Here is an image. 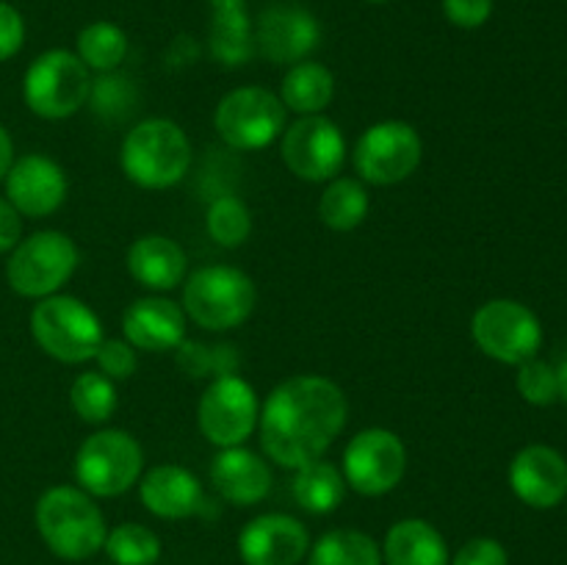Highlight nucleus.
Instances as JSON below:
<instances>
[{
  "instance_id": "nucleus-1",
  "label": "nucleus",
  "mask_w": 567,
  "mask_h": 565,
  "mask_svg": "<svg viewBox=\"0 0 567 565\" xmlns=\"http://www.w3.org/2000/svg\"><path fill=\"white\" fill-rule=\"evenodd\" d=\"M349 404L341 388L319 374L288 377L260 408V446L282 469L319 460L347 427Z\"/></svg>"
},
{
  "instance_id": "nucleus-2",
  "label": "nucleus",
  "mask_w": 567,
  "mask_h": 565,
  "mask_svg": "<svg viewBox=\"0 0 567 565\" xmlns=\"http://www.w3.org/2000/svg\"><path fill=\"white\" fill-rule=\"evenodd\" d=\"M37 530L61 559H89L105 546V518L83 487L55 485L37 502Z\"/></svg>"
},
{
  "instance_id": "nucleus-3",
  "label": "nucleus",
  "mask_w": 567,
  "mask_h": 565,
  "mask_svg": "<svg viewBox=\"0 0 567 565\" xmlns=\"http://www.w3.org/2000/svg\"><path fill=\"white\" fill-rule=\"evenodd\" d=\"M120 164L127 181L142 188H172L192 166V142L177 122L155 116L127 131L120 150Z\"/></svg>"
},
{
  "instance_id": "nucleus-4",
  "label": "nucleus",
  "mask_w": 567,
  "mask_h": 565,
  "mask_svg": "<svg viewBox=\"0 0 567 565\" xmlns=\"http://www.w3.org/2000/svg\"><path fill=\"white\" fill-rule=\"evenodd\" d=\"M183 282V310L205 330L227 332L241 327L258 302L252 277L236 266H199Z\"/></svg>"
},
{
  "instance_id": "nucleus-5",
  "label": "nucleus",
  "mask_w": 567,
  "mask_h": 565,
  "mask_svg": "<svg viewBox=\"0 0 567 565\" xmlns=\"http://www.w3.org/2000/svg\"><path fill=\"white\" fill-rule=\"evenodd\" d=\"M31 336L44 355L70 366L94 360L105 338L97 314L70 294L39 299L31 310Z\"/></svg>"
},
{
  "instance_id": "nucleus-6",
  "label": "nucleus",
  "mask_w": 567,
  "mask_h": 565,
  "mask_svg": "<svg viewBox=\"0 0 567 565\" xmlns=\"http://www.w3.org/2000/svg\"><path fill=\"white\" fill-rule=\"evenodd\" d=\"M142 474L144 449L131 432L105 427L78 446L75 480L89 496H122L142 480Z\"/></svg>"
},
{
  "instance_id": "nucleus-7",
  "label": "nucleus",
  "mask_w": 567,
  "mask_h": 565,
  "mask_svg": "<svg viewBox=\"0 0 567 565\" xmlns=\"http://www.w3.org/2000/svg\"><path fill=\"white\" fill-rule=\"evenodd\" d=\"M92 75L72 50H44L22 78L25 105L42 120H66L89 103Z\"/></svg>"
},
{
  "instance_id": "nucleus-8",
  "label": "nucleus",
  "mask_w": 567,
  "mask_h": 565,
  "mask_svg": "<svg viewBox=\"0 0 567 565\" xmlns=\"http://www.w3.org/2000/svg\"><path fill=\"white\" fill-rule=\"evenodd\" d=\"M75 242L61 230H39L22 238L6 260V280L11 291L28 299L59 294L78 269Z\"/></svg>"
},
{
  "instance_id": "nucleus-9",
  "label": "nucleus",
  "mask_w": 567,
  "mask_h": 565,
  "mask_svg": "<svg viewBox=\"0 0 567 565\" xmlns=\"http://www.w3.org/2000/svg\"><path fill=\"white\" fill-rule=\"evenodd\" d=\"M216 133L233 150H264L282 136L286 105L280 94L264 86H238L219 100L214 114Z\"/></svg>"
},
{
  "instance_id": "nucleus-10",
  "label": "nucleus",
  "mask_w": 567,
  "mask_h": 565,
  "mask_svg": "<svg viewBox=\"0 0 567 565\" xmlns=\"http://www.w3.org/2000/svg\"><path fill=\"white\" fill-rule=\"evenodd\" d=\"M421 155H424V142L410 122L382 120L354 142L352 164L363 183L393 186L408 181L419 170Z\"/></svg>"
},
{
  "instance_id": "nucleus-11",
  "label": "nucleus",
  "mask_w": 567,
  "mask_h": 565,
  "mask_svg": "<svg viewBox=\"0 0 567 565\" xmlns=\"http://www.w3.org/2000/svg\"><path fill=\"white\" fill-rule=\"evenodd\" d=\"M471 336L487 358L520 366L543 347L540 319L515 299H491L471 319Z\"/></svg>"
},
{
  "instance_id": "nucleus-12",
  "label": "nucleus",
  "mask_w": 567,
  "mask_h": 565,
  "mask_svg": "<svg viewBox=\"0 0 567 565\" xmlns=\"http://www.w3.org/2000/svg\"><path fill=\"white\" fill-rule=\"evenodd\" d=\"M260 402L255 388L244 377L225 374L210 380L197 408V421L203 435L214 446H244L258 430Z\"/></svg>"
},
{
  "instance_id": "nucleus-13",
  "label": "nucleus",
  "mask_w": 567,
  "mask_h": 565,
  "mask_svg": "<svg viewBox=\"0 0 567 565\" xmlns=\"http://www.w3.org/2000/svg\"><path fill=\"white\" fill-rule=\"evenodd\" d=\"M341 471L347 485L360 496H382L402 482L408 471V449L396 432L369 427L343 449Z\"/></svg>"
},
{
  "instance_id": "nucleus-14",
  "label": "nucleus",
  "mask_w": 567,
  "mask_h": 565,
  "mask_svg": "<svg viewBox=\"0 0 567 565\" xmlns=\"http://www.w3.org/2000/svg\"><path fill=\"white\" fill-rule=\"evenodd\" d=\"M280 155L288 172L302 181L327 183L347 164V138L330 116H299L282 133Z\"/></svg>"
},
{
  "instance_id": "nucleus-15",
  "label": "nucleus",
  "mask_w": 567,
  "mask_h": 565,
  "mask_svg": "<svg viewBox=\"0 0 567 565\" xmlns=\"http://www.w3.org/2000/svg\"><path fill=\"white\" fill-rule=\"evenodd\" d=\"M321 44V25L316 14L291 0L269 3L255 20V48L271 64L293 66L308 61Z\"/></svg>"
},
{
  "instance_id": "nucleus-16",
  "label": "nucleus",
  "mask_w": 567,
  "mask_h": 565,
  "mask_svg": "<svg viewBox=\"0 0 567 565\" xmlns=\"http://www.w3.org/2000/svg\"><path fill=\"white\" fill-rule=\"evenodd\" d=\"M6 199L28 219L55 214L66 199V175L59 161L42 153H28L6 172Z\"/></svg>"
},
{
  "instance_id": "nucleus-17",
  "label": "nucleus",
  "mask_w": 567,
  "mask_h": 565,
  "mask_svg": "<svg viewBox=\"0 0 567 565\" xmlns=\"http://www.w3.org/2000/svg\"><path fill=\"white\" fill-rule=\"evenodd\" d=\"M308 552V530L286 513L258 515L238 535V554L247 565H297Z\"/></svg>"
},
{
  "instance_id": "nucleus-18",
  "label": "nucleus",
  "mask_w": 567,
  "mask_h": 565,
  "mask_svg": "<svg viewBox=\"0 0 567 565\" xmlns=\"http://www.w3.org/2000/svg\"><path fill=\"white\" fill-rule=\"evenodd\" d=\"M515 496L535 510H551L567 496V460L557 449L532 443L509 463Z\"/></svg>"
},
{
  "instance_id": "nucleus-19",
  "label": "nucleus",
  "mask_w": 567,
  "mask_h": 565,
  "mask_svg": "<svg viewBox=\"0 0 567 565\" xmlns=\"http://www.w3.org/2000/svg\"><path fill=\"white\" fill-rule=\"evenodd\" d=\"M186 310L166 297H142L122 314V332L133 349L175 352L186 341Z\"/></svg>"
},
{
  "instance_id": "nucleus-20",
  "label": "nucleus",
  "mask_w": 567,
  "mask_h": 565,
  "mask_svg": "<svg viewBox=\"0 0 567 565\" xmlns=\"http://www.w3.org/2000/svg\"><path fill=\"white\" fill-rule=\"evenodd\" d=\"M138 496L150 513L166 521L192 518L205 504V493L197 476L175 463H161L144 471L138 480Z\"/></svg>"
},
{
  "instance_id": "nucleus-21",
  "label": "nucleus",
  "mask_w": 567,
  "mask_h": 565,
  "mask_svg": "<svg viewBox=\"0 0 567 565\" xmlns=\"http://www.w3.org/2000/svg\"><path fill=\"white\" fill-rule=\"evenodd\" d=\"M210 482L225 502L249 507L269 496L275 476L258 452L247 446H227L210 463Z\"/></svg>"
},
{
  "instance_id": "nucleus-22",
  "label": "nucleus",
  "mask_w": 567,
  "mask_h": 565,
  "mask_svg": "<svg viewBox=\"0 0 567 565\" xmlns=\"http://www.w3.org/2000/svg\"><path fill=\"white\" fill-rule=\"evenodd\" d=\"M125 264L133 280L150 291H172L188 277V258L183 247L161 233L138 236L127 247Z\"/></svg>"
},
{
  "instance_id": "nucleus-23",
  "label": "nucleus",
  "mask_w": 567,
  "mask_h": 565,
  "mask_svg": "<svg viewBox=\"0 0 567 565\" xmlns=\"http://www.w3.org/2000/svg\"><path fill=\"white\" fill-rule=\"evenodd\" d=\"M208 48L219 64L244 66L255 48V20L249 14L247 0H210Z\"/></svg>"
},
{
  "instance_id": "nucleus-24",
  "label": "nucleus",
  "mask_w": 567,
  "mask_h": 565,
  "mask_svg": "<svg viewBox=\"0 0 567 565\" xmlns=\"http://www.w3.org/2000/svg\"><path fill=\"white\" fill-rule=\"evenodd\" d=\"M385 565H449V546L424 518H404L388 530L382 543Z\"/></svg>"
},
{
  "instance_id": "nucleus-25",
  "label": "nucleus",
  "mask_w": 567,
  "mask_h": 565,
  "mask_svg": "<svg viewBox=\"0 0 567 565\" xmlns=\"http://www.w3.org/2000/svg\"><path fill=\"white\" fill-rule=\"evenodd\" d=\"M332 94H336V78L319 61H299V64L288 66L280 86V100L286 111H293L299 116L321 114L332 103Z\"/></svg>"
},
{
  "instance_id": "nucleus-26",
  "label": "nucleus",
  "mask_w": 567,
  "mask_h": 565,
  "mask_svg": "<svg viewBox=\"0 0 567 565\" xmlns=\"http://www.w3.org/2000/svg\"><path fill=\"white\" fill-rule=\"evenodd\" d=\"M347 487L349 485L343 480V471L321 458L297 469V476L291 482L297 504L313 515L336 513L341 507L343 496H347Z\"/></svg>"
},
{
  "instance_id": "nucleus-27",
  "label": "nucleus",
  "mask_w": 567,
  "mask_h": 565,
  "mask_svg": "<svg viewBox=\"0 0 567 565\" xmlns=\"http://www.w3.org/2000/svg\"><path fill=\"white\" fill-rule=\"evenodd\" d=\"M369 208V188L360 177H332L319 197V219L338 233H349L363 225Z\"/></svg>"
},
{
  "instance_id": "nucleus-28",
  "label": "nucleus",
  "mask_w": 567,
  "mask_h": 565,
  "mask_svg": "<svg viewBox=\"0 0 567 565\" xmlns=\"http://www.w3.org/2000/svg\"><path fill=\"white\" fill-rule=\"evenodd\" d=\"M75 55L89 72H114L127 55V33L116 22L97 20L81 28L75 39Z\"/></svg>"
},
{
  "instance_id": "nucleus-29",
  "label": "nucleus",
  "mask_w": 567,
  "mask_h": 565,
  "mask_svg": "<svg viewBox=\"0 0 567 565\" xmlns=\"http://www.w3.org/2000/svg\"><path fill=\"white\" fill-rule=\"evenodd\" d=\"M310 565H382V548L360 530H332L310 548Z\"/></svg>"
},
{
  "instance_id": "nucleus-30",
  "label": "nucleus",
  "mask_w": 567,
  "mask_h": 565,
  "mask_svg": "<svg viewBox=\"0 0 567 565\" xmlns=\"http://www.w3.org/2000/svg\"><path fill=\"white\" fill-rule=\"evenodd\" d=\"M70 404L83 424H105L120 404L114 380L100 371H83L72 382Z\"/></svg>"
},
{
  "instance_id": "nucleus-31",
  "label": "nucleus",
  "mask_w": 567,
  "mask_h": 565,
  "mask_svg": "<svg viewBox=\"0 0 567 565\" xmlns=\"http://www.w3.org/2000/svg\"><path fill=\"white\" fill-rule=\"evenodd\" d=\"M205 227H208V236L214 238L219 247L236 249L252 236V214H249L247 203H244L241 197L221 194V197H216L214 203L208 205Z\"/></svg>"
},
{
  "instance_id": "nucleus-32",
  "label": "nucleus",
  "mask_w": 567,
  "mask_h": 565,
  "mask_svg": "<svg viewBox=\"0 0 567 565\" xmlns=\"http://www.w3.org/2000/svg\"><path fill=\"white\" fill-rule=\"evenodd\" d=\"M105 552L114 565H155L161 557V541L150 526L120 524L105 535Z\"/></svg>"
},
{
  "instance_id": "nucleus-33",
  "label": "nucleus",
  "mask_w": 567,
  "mask_h": 565,
  "mask_svg": "<svg viewBox=\"0 0 567 565\" xmlns=\"http://www.w3.org/2000/svg\"><path fill=\"white\" fill-rule=\"evenodd\" d=\"M89 105L94 114L105 122H120L127 114H133L138 105V89L131 78L120 72H100L97 81H92L89 92Z\"/></svg>"
},
{
  "instance_id": "nucleus-34",
  "label": "nucleus",
  "mask_w": 567,
  "mask_h": 565,
  "mask_svg": "<svg viewBox=\"0 0 567 565\" xmlns=\"http://www.w3.org/2000/svg\"><path fill=\"white\" fill-rule=\"evenodd\" d=\"M177 352V366L188 377H225L236 371V352L227 343H203V341H183Z\"/></svg>"
},
{
  "instance_id": "nucleus-35",
  "label": "nucleus",
  "mask_w": 567,
  "mask_h": 565,
  "mask_svg": "<svg viewBox=\"0 0 567 565\" xmlns=\"http://www.w3.org/2000/svg\"><path fill=\"white\" fill-rule=\"evenodd\" d=\"M518 393L529 404H537V408H546V404L557 402V374H554V366L546 363L540 358H532L526 363H520L518 369Z\"/></svg>"
},
{
  "instance_id": "nucleus-36",
  "label": "nucleus",
  "mask_w": 567,
  "mask_h": 565,
  "mask_svg": "<svg viewBox=\"0 0 567 565\" xmlns=\"http://www.w3.org/2000/svg\"><path fill=\"white\" fill-rule=\"evenodd\" d=\"M94 363H97L100 374H105L109 380H127L136 371L138 358L136 349L125 338H103L97 355H94Z\"/></svg>"
},
{
  "instance_id": "nucleus-37",
  "label": "nucleus",
  "mask_w": 567,
  "mask_h": 565,
  "mask_svg": "<svg viewBox=\"0 0 567 565\" xmlns=\"http://www.w3.org/2000/svg\"><path fill=\"white\" fill-rule=\"evenodd\" d=\"M441 6L446 20L465 31L482 28L493 14V0H441Z\"/></svg>"
},
{
  "instance_id": "nucleus-38",
  "label": "nucleus",
  "mask_w": 567,
  "mask_h": 565,
  "mask_svg": "<svg viewBox=\"0 0 567 565\" xmlns=\"http://www.w3.org/2000/svg\"><path fill=\"white\" fill-rule=\"evenodd\" d=\"M449 565H509L507 548L493 537H474L465 543Z\"/></svg>"
},
{
  "instance_id": "nucleus-39",
  "label": "nucleus",
  "mask_w": 567,
  "mask_h": 565,
  "mask_svg": "<svg viewBox=\"0 0 567 565\" xmlns=\"http://www.w3.org/2000/svg\"><path fill=\"white\" fill-rule=\"evenodd\" d=\"M25 42V20L11 3L0 0V61L14 59Z\"/></svg>"
},
{
  "instance_id": "nucleus-40",
  "label": "nucleus",
  "mask_w": 567,
  "mask_h": 565,
  "mask_svg": "<svg viewBox=\"0 0 567 565\" xmlns=\"http://www.w3.org/2000/svg\"><path fill=\"white\" fill-rule=\"evenodd\" d=\"M20 242H22L20 210H17L9 199L0 197V255L11 253Z\"/></svg>"
},
{
  "instance_id": "nucleus-41",
  "label": "nucleus",
  "mask_w": 567,
  "mask_h": 565,
  "mask_svg": "<svg viewBox=\"0 0 567 565\" xmlns=\"http://www.w3.org/2000/svg\"><path fill=\"white\" fill-rule=\"evenodd\" d=\"M11 164H14V144H11L9 131L0 125V181H3L6 172L11 170Z\"/></svg>"
},
{
  "instance_id": "nucleus-42",
  "label": "nucleus",
  "mask_w": 567,
  "mask_h": 565,
  "mask_svg": "<svg viewBox=\"0 0 567 565\" xmlns=\"http://www.w3.org/2000/svg\"><path fill=\"white\" fill-rule=\"evenodd\" d=\"M554 374H557L559 399H565L567 402V355H563V358H559V363L554 366Z\"/></svg>"
},
{
  "instance_id": "nucleus-43",
  "label": "nucleus",
  "mask_w": 567,
  "mask_h": 565,
  "mask_svg": "<svg viewBox=\"0 0 567 565\" xmlns=\"http://www.w3.org/2000/svg\"><path fill=\"white\" fill-rule=\"evenodd\" d=\"M365 3H377V6H380V3H388V0H365Z\"/></svg>"
}]
</instances>
